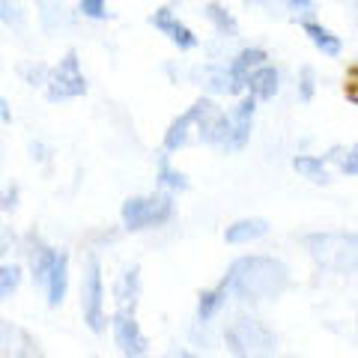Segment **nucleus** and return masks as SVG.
<instances>
[{"mask_svg": "<svg viewBox=\"0 0 358 358\" xmlns=\"http://www.w3.org/2000/svg\"><path fill=\"white\" fill-rule=\"evenodd\" d=\"M15 200H18V192H15V188H3V192H0V212L15 209Z\"/></svg>", "mask_w": 358, "mask_h": 358, "instance_id": "nucleus-31", "label": "nucleus"}, {"mask_svg": "<svg viewBox=\"0 0 358 358\" xmlns=\"http://www.w3.org/2000/svg\"><path fill=\"white\" fill-rule=\"evenodd\" d=\"M301 245L310 254V260L320 268L334 275H352L358 272V233L343 230H320L301 236Z\"/></svg>", "mask_w": 358, "mask_h": 358, "instance_id": "nucleus-3", "label": "nucleus"}, {"mask_svg": "<svg viewBox=\"0 0 358 358\" xmlns=\"http://www.w3.org/2000/svg\"><path fill=\"white\" fill-rule=\"evenodd\" d=\"M227 287L218 284L215 289H203L200 293V301H197V326H209L215 320V313L227 305Z\"/></svg>", "mask_w": 358, "mask_h": 358, "instance_id": "nucleus-21", "label": "nucleus"}, {"mask_svg": "<svg viewBox=\"0 0 358 358\" xmlns=\"http://www.w3.org/2000/svg\"><path fill=\"white\" fill-rule=\"evenodd\" d=\"M343 93H346V99H350V102L358 108V66H355V69H350V75H346Z\"/></svg>", "mask_w": 358, "mask_h": 358, "instance_id": "nucleus-30", "label": "nucleus"}, {"mask_svg": "<svg viewBox=\"0 0 358 358\" xmlns=\"http://www.w3.org/2000/svg\"><path fill=\"white\" fill-rule=\"evenodd\" d=\"M293 171L299 176H305L313 185H329L331 173H329V162L320 159V155H296L293 159Z\"/></svg>", "mask_w": 358, "mask_h": 358, "instance_id": "nucleus-20", "label": "nucleus"}, {"mask_svg": "<svg viewBox=\"0 0 358 358\" xmlns=\"http://www.w3.org/2000/svg\"><path fill=\"white\" fill-rule=\"evenodd\" d=\"M224 341H227V350L236 358H275L278 352L275 331L254 317L233 320L224 331Z\"/></svg>", "mask_w": 358, "mask_h": 358, "instance_id": "nucleus-4", "label": "nucleus"}, {"mask_svg": "<svg viewBox=\"0 0 358 358\" xmlns=\"http://www.w3.org/2000/svg\"><path fill=\"white\" fill-rule=\"evenodd\" d=\"M203 15H206L209 24L215 27V33H218L221 39H236L239 36V21H236V15H233L224 3H218V0H212V3L203 6Z\"/></svg>", "mask_w": 358, "mask_h": 358, "instance_id": "nucleus-19", "label": "nucleus"}, {"mask_svg": "<svg viewBox=\"0 0 358 358\" xmlns=\"http://www.w3.org/2000/svg\"><path fill=\"white\" fill-rule=\"evenodd\" d=\"M87 93V78L81 72V60H78L75 51H66L63 60L57 66L48 69V78H45V96L48 102H69V99H78Z\"/></svg>", "mask_w": 358, "mask_h": 358, "instance_id": "nucleus-7", "label": "nucleus"}, {"mask_svg": "<svg viewBox=\"0 0 358 358\" xmlns=\"http://www.w3.org/2000/svg\"><path fill=\"white\" fill-rule=\"evenodd\" d=\"M9 120H13V108H9V102L0 96V122H9Z\"/></svg>", "mask_w": 358, "mask_h": 358, "instance_id": "nucleus-34", "label": "nucleus"}, {"mask_svg": "<svg viewBox=\"0 0 358 358\" xmlns=\"http://www.w3.org/2000/svg\"><path fill=\"white\" fill-rule=\"evenodd\" d=\"M24 78L30 87H45V78H48V66H27Z\"/></svg>", "mask_w": 358, "mask_h": 358, "instance_id": "nucleus-29", "label": "nucleus"}, {"mask_svg": "<svg viewBox=\"0 0 358 358\" xmlns=\"http://www.w3.org/2000/svg\"><path fill=\"white\" fill-rule=\"evenodd\" d=\"M33 278L45 287L51 308L63 305L66 289H69V257H66V251L39 248L33 254Z\"/></svg>", "mask_w": 358, "mask_h": 358, "instance_id": "nucleus-6", "label": "nucleus"}, {"mask_svg": "<svg viewBox=\"0 0 358 358\" xmlns=\"http://www.w3.org/2000/svg\"><path fill=\"white\" fill-rule=\"evenodd\" d=\"M9 245H13V233L0 227V257H3V254L9 251Z\"/></svg>", "mask_w": 358, "mask_h": 358, "instance_id": "nucleus-33", "label": "nucleus"}, {"mask_svg": "<svg viewBox=\"0 0 358 358\" xmlns=\"http://www.w3.org/2000/svg\"><path fill=\"white\" fill-rule=\"evenodd\" d=\"M159 185L164 188V192H188V176L182 171H176V167L171 164V155H167L162 150L159 155Z\"/></svg>", "mask_w": 358, "mask_h": 358, "instance_id": "nucleus-22", "label": "nucleus"}, {"mask_svg": "<svg viewBox=\"0 0 358 358\" xmlns=\"http://www.w3.org/2000/svg\"><path fill=\"white\" fill-rule=\"evenodd\" d=\"M173 215V197L171 192H155V194H143V197H129L122 203V227L138 233V230H150L159 224L171 221Z\"/></svg>", "mask_w": 358, "mask_h": 358, "instance_id": "nucleus-5", "label": "nucleus"}, {"mask_svg": "<svg viewBox=\"0 0 358 358\" xmlns=\"http://www.w3.org/2000/svg\"><path fill=\"white\" fill-rule=\"evenodd\" d=\"M150 24L159 30L162 36L171 39L179 51H194L200 45V39L194 36V30L188 27L182 18H176V13L171 6H159V9H155V13L150 15Z\"/></svg>", "mask_w": 358, "mask_h": 358, "instance_id": "nucleus-11", "label": "nucleus"}, {"mask_svg": "<svg viewBox=\"0 0 358 358\" xmlns=\"http://www.w3.org/2000/svg\"><path fill=\"white\" fill-rule=\"evenodd\" d=\"M313 93H317V72H313V66H301L299 69V99L301 102H310Z\"/></svg>", "mask_w": 358, "mask_h": 358, "instance_id": "nucleus-28", "label": "nucleus"}, {"mask_svg": "<svg viewBox=\"0 0 358 358\" xmlns=\"http://www.w3.org/2000/svg\"><path fill=\"white\" fill-rule=\"evenodd\" d=\"M254 114H257V99L242 96L233 110H218L212 105L206 114L197 120L194 131L206 147H215L221 152H239L248 147V141H251Z\"/></svg>", "mask_w": 358, "mask_h": 358, "instance_id": "nucleus-2", "label": "nucleus"}, {"mask_svg": "<svg viewBox=\"0 0 358 358\" xmlns=\"http://www.w3.org/2000/svg\"><path fill=\"white\" fill-rule=\"evenodd\" d=\"M242 3H257V6H266L268 13H281V6H278V0H242Z\"/></svg>", "mask_w": 358, "mask_h": 358, "instance_id": "nucleus-32", "label": "nucleus"}, {"mask_svg": "<svg viewBox=\"0 0 358 358\" xmlns=\"http://www.w3.org/2000/svg\"><path fill=\"white\" fill-rule=\"evenodd\" d=\"M278 90H281V72H278L272 63H260L248 75V84H245V93H248L251 99H257V102L275 99Z\"/></svg>", "mask_w": 358, "mask_h": 358, "instance_id": "nucleus-12", "label": "nucleus"}, {"mask_svg": "<svg viewBox=\"0 0 358 358\" xmlns=\"http://www.w3.org/2000/svg\"><path fill=\"white\" fill-rule=\"evenodd\" d=\"M200 78H203V87L209 90V93H215V96H242L239 87L233 84L227 63H209V66H203V69H200Z\"/></svg>", "mask_w": 358, "mask_h": 358, "instance_id": "nucleus-18", "label": "nucleus"}, {"mask_svg": "<svg viewBox=\"0 0 358 358\" xmlns=\"http://www.w3.org/2000/svg\"><path fill=\"white\" fill-rule=\"evenodd\" d=\"M355 13H358V3H355Z\"/></svg>", "mask_w": 358, "mask_h": 358, "instance_id": "nucleus-36", "label": "nucleus"}, {"mask_svg": "<svg viewBox=\"0 0 358 358\" xmlns=\"http://www.w3.org/2000/svg\"><path fill=\"white\" fill-rule=\"evenodd\" d=\"M78 13L90 21H108V0H78Z\"/></svg>", "mask_w": 358, "mask_h": 358, "instance_id": "nucleus-27", "label": "nucleus"}, {"mask_svg": "<svg viewBox=\"0 0 358 358\" xmlns=\"http://www.w3.org/2000/svg\"><path fill=\"white\" fill-rule=\"evenodd\" d=\"M268 60V54L266 48H257V45H248V48H242L236 57L227 60V69H230V78H233V84L239 87V93H245V84H248V75L257 69L260 63Z\"/></svg>", "mask_w": 358, "mask_h": 358, "instance_id": "nucleus-13", "label": "nucleus"}, {"mask_svg": "<svg viewBox=\"0 0 358 358\" xmlns=\"http://www.w3.org/2000/svg\"><path fill=\"white\" fill-rule=\"evenodd\" d=\"M36 18L45 33H60L72 24V9L66 0H36Z\"/></svg>", "mask_w": 358, "mask_h": 358, "instance_id": "nucleus-14", "label": "nucleus"}, {"mask_svg": "<svg viewBox=\"0 0 358 358\" xmlns=\"http://www.w3.org/2000/svg\"><path fill=\"white\" fill-rule=\"evenodd\" d=\"M326 162H338L341 164V173L346 176H358V143H352L350 150H331L326 155Z\"/></svg>", "mask_w": 358, "mask_h": 358, "instance_id": "nucleus-24", "label": "nucleus"}, {"mask_svg": "<svg viewBox=\"0 0 358 358\" xmlns=\"http://www.w3.org/2000/svg\"><path fill=\"white\" fill-rule=\"evenodd\" d=\"M221 284L239 301H272L289 287V268L278 257L248 254L230 263Z\"/></svg>", "mask_w": 358, "mask_h": 358, "instance_id": "nucleus-1", "label": "nucleus"}, {"mask_svg": "<svg viewBox=\"0 0 358 358\" xmlns=\"http://www.w3.org/2000/svg\"><path fill=\"white\" fill-rule=\"evenodd\" d=\"M114 341L126 358H147L150 355V341H147V334L141 331L134 313H126V310L114 313Z\"/></svg>", "mask_w": 358, "mask_h": 358, "instance_id": "nucleus-10", "label": "nucleus"}, {"mask_svg": "<svg viewBox=\"0 0 358 358\" xmlns=\"http://www.w3.org/2000/svg\"><path fill=\"white\" fill-rule=\"evenodd\" d=\"M114 296H117V310L134 313V308H138V301H141V268L138 266L126 268V272L117 278Z\"/></svg>", "mask_w": 358, "mask_h": 358, "instance_id": "nucleus-15", "label": "nucleus"}, {"mask_svg": "<svg viewBox=\"0 0 358 358\" xmlns=\"http://www.w3.org/2000/svg\"><path fill=\"white\" fill-rule=\"evenodd\" d=\"M281 13H289L296 21H313L317 15V3L313 0H278Z\"/></svg>", "mask_w": 358, "mask_h": 358, "instance_id": "nucleus-25", "label": "nucleus"}, {"mask_svg": "<svg viewBox=\"0 0 358 358\" xmlns=\"http://www.w3.org/2000/svg\"><path fill=\"white\" fill-rule=\"evenodd\" d=\"M263 236H268L266 218H242L224 230V242H230V245H248V242H257Z\"/></svg>", "mask_w": 358, "mask_h": 358, "instance_id": "nucleus-17", "label": "nucleus"}, {"mask_svg": "<svg viewBox=\"0 0 358 358\" xmlns=\"http://www.w3.org/2000/svg\"><path fill=\"white\" fill-rule=\"evenodd\" d=\"M215 105L212 102V99H197V102L188 108V110H182V114H179L171 126H167V131H164V143H162V150L171 155V152H179L182 147H188V141H192V131L197 129V120L206 114V110Z\"/></svg>", "mask_w": 358, "mask_h": 358, "instance_id": "nucleus-9", "label": "nucleus"}, {"mask_svg": "<svg viewBox=\"0 0 358 358\" xmlns=\"http://www.w3.org/2000/svg\"><path fill=\"white\" fill-rule=\"evenodd\" d=\"M0 24L15 30V33H24L27 30V6H24V0H0Z\"/></svg>", "mask_w": 358, "mask_h": 358, "instance_id": "nucleus-23", "label": "nucleus"}, {"mask_svg": "<svg viewBox=\"0 0 358 358\" xmlns=\"http://www.w3.org/2000/svg\"><path fill=\"white\" fill-rule=\"evenodd\" d=\"M21 284V266L6 263L0 266V299H9Z\"/></svg>", "mask_w": 358, "mask_h": 358, "instance_id": "nucleus-26", "label": "nucleus"}, {"mask_svg": "<svg viewBox=\"0 0 358 358\" xmlns=\"http://www.w3.org/2000/svg\"><path fill=\"white\" fill-rule=\"evenodd\" d=\"M164 358H203V355H197V352H192V350H171Z\"/></svg>", "mask_w": 358, "mask_h": 358, "instance_id": "nucleus-35", "label": "nucleus"}, {"mask_svg": "<svg viewBox=\"0 0 358 358\" xmlns=\"http://www.w3.org/2000/svg\"><path fill=\"white\" fill-rule=\"evenodd\" d=\"M81 310H84V322L93 331L105 329V284H102V266L93 257L87 263V275L81 284Z\"/></svg>", "mask_w": 358, "mask_h": 358, "instance_id": "nucleus-8", "label": "nucleus"}, {"mask_svg": "<svg viewBox=\"0 0 358 358\" xmlns=\"http://www.w3.org/2000/svg\"><path fill=\"white\" fill-rule=\"evenodd\" d=\"M301 30H305V36L310 39V45L317 51H322L326 57H338L343 51V42L334 30H329L326 24H320V21H301Z\"/></svg>", "mask_w": 358, "mask_h": 358, "instance_id": "nucleus-16", "label": "nucleus"}]
</instances>
